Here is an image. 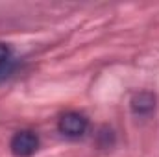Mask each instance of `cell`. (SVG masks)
Here are the masks:
<instances>
[{
	"label": "cell",
	"mask_w": 159,
	"mask_h": 157,
	"mask_svg": "<svg viewBox=\"0 0 159 157\" xmlns=\"http://www.w3.org/2000/svg\"><path fill=\"white\" fill-rule=\"evenodd\" d=\"M17 69V65H15V61L13 63H9V65H6V67H2L0 69V81L2 79H6V78H9L11 74H13V70Z\"/></svg>",
	"instance_id": "cell-5"
},
{
	"label": "cell",
	"mask_w": 159,
	"mask_h": 157,
	"mask_svg": "<svg viewBox=\"0 0 159 157\" xmlns=\"http://www.w3.org/2000/svg\"><path fill=\"white\" fill-rule=\"evenodd\" d=\"M57 128L67 137H81L87 131V128H89V120L83 117L81 113L70 111V113H65L63 117L59 118Z\"/></svg>",
	"instance_id": "cell-2"
},
{
	"label": "cell",
	"mask_w": 159,
	"mask_h": 157,
	"mask_svg": "<svg viewBox=\"0 0 159 157\" xmlns=\"http://www.w3.org/2000/svg\"><path fill=\"white\" fill-rule=\"evenodd\" d=\"M9 148L13 152V155L17 157H30L35 154V150L39 148V137L30 131V129H20L11 137Z\"/></svg>",
	"instance_id": "cell-1"
},
{
	"label": "cell",
	"mask_w": 159,
	"mask_h": 157,
	"mask_svg": "<svg viewBox=\"0 0 159 157\" xmlns=\"http://www.w3.org/2000/svg\"><path fill=\"white\" fill-rule=\"evenodd\" d=\"M129 105H131V111L135 115L146 117V115H150L156 109V94L150 92V91H141V92L133 94Z\"/></svg>",
	"instance_id": "cell-3"
},
{
	"label": "cell",
	"mask_w": 159,
	"mask_h": 157,
	"mask_svg": "<svg viewBox=\"0 0 159 157\" xmlns=\"http://www.w3.org/2000/svg\"><path fill=\"white\" fill-rule=\"evenodd\" d=\"M13 63V52H11V46L6 44V43H0V69Z\"/></svg>",
	"instance_id": "cell-4"
}]
</instances>
